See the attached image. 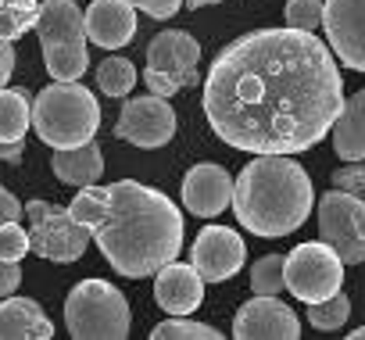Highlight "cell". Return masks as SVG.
<instances>
[{"label": "cell", "instance_id": "6da1fadb", "mask_svg": "<svg viewBox=\"0 0 365 340\" xmlns=\"http://www.w3.org/2000/svg\"><path fill=\"white\" fill-rule=\"evenodd\" d=\"M205 118L247 154H301L344 108L336 54L304 29H255L222 47L205 76Z\"/></svg>", "mask_w": 365, "mask_h": 340}, {"label": "cell", "instance_id": "7a4b0ae2", "mask_svg": "<svg viewBox=\"0 0 365 340\" xmlns=\"http://www.w3.org/2000/svg\"><path fill=\"white\" fill-rule=\"evenodd\" d=\"M68 212L90 230L104 262L129 279L154 276L182 251V212L154 187L118 180L79 187Z\"/></svg>", "mask_w": 365, "mask_h": 340}, {"label": "cell", "instance_id": "3957f363", "mask_svg": "<svg viewBox=\"0 0 365 340\" xmlns=\"http://www.w3.org/2000/svg\"><path fill=\"white\" fill-rule=\"evenodd\" d=\"M315 190L290 154H255L233 180L237 222L255 237H287L312 215Z\"/></svg>", "mask_w": 365, "mask_h": 340}, {"label": "cell", "instance_id": "277c9868", "mask_svg": "<svg viewBox=\"0 0 365 340\" xmlns=\"http://www.w3.org/2000/svg\"><path fill=\"white\" fill-rule=\"evenodd\" d=\"M33 129L54 150L83 147L101 129V104L79 79H54L33 101Z\"/></svg>", "mask_w": 365, "mask_h": 340}, {"label": "cell", "instance_id": "5b68a950", "mask_svg": "<svg viewBox=\"0 0 365 340\" xmlns=\"http://www.w3.org/2000/svg\"><path fill=\"white\" fill-rule=\"evenodd\" d=\"M33 29L40 33L43 65L54 79L86 76V65H90L86 22L76 0H40V19Z\"/></svg>", "mask_w": 365, "mask_h": 340}, {"label": "cell", "instance_id": "8992f818", "mask_svg": "<svg viewBox=\"0 0 365 340\" xmlns=\"http://www.w3.org/2000/svg\"><path fill=\"white\" fill-rule=\"evenodd\" d=\"M65 326L76 340H125L133 326L129 301L108 279H83L65 301Z\"/></svg>", "mask_w": 365, "mask_h": 340}, {"label": "cell", "instance_id": "52a82bcc", "mask_svg": "<svg viewBox=\"0 0 365 340\" xmlns=\"http://www.w3.org/2000/svg\"><path fill=\"white\" fill-rule=\"evenodd\" d=\"M197 65H201V43L182 29H165L147 47L143 86L158 97H175L179 90H190L201 83Z\"/></svg>", "mask_w": 365, "mask_h": 340}, {"label": "cell", "instance_id": "ba28073f", "mask_svg": "<svg viewBox=\"0 0 365 340\" xmlns=\"http://www.w3.org/2000/svg\"><path fill=\"white\" fill-rule=\"evenodd\" d=\"M26 215H29V251L33 254L58 262V265H72L86 254L90 230L68 208H54L47 201H29Z\"/></svg>", "mask_w": 365, "mask_h": 340}, {"label": "cell", "instance_id": "9c48e42d", "mask_svg": "<svg viewBox=\"0 0 365 340\" xmlns=\"http://www.w3.org/2000/svg\"><path fill=\"white\" fill-rule=\"evenodd\" d=\"M283 279L297 301H304V304L326 301L344 287V258L326 240L297 244L283 262Z\"/></svg>", "mask_w": 365, "mask_h": 340}, {"label": "cell", "instance_id": "30bf717a", "mask_svg": "<svg viewBox=\"0 0 365 340\" xmlns=\"http://www.w3.org/2000/svg\"><path fill=\"white\" fill-rule=\"evenodd\" d=\"M319 233L344 258V265L365 262V201L347 190H329L319 197Z\"/></svg>", "mask_w": 365, "mask_h": 340}, {"label": "cell", "instance_id": "8fae6325", "mask_svg": "<svg viewBox=\"0 0 365 340\" xmlns=\"http://www.w3.org/2000/svg\"><path fill=\"white\" fill-rule=\"evenodd\" d=\"M115 136L143 147V150H158L175 136V111L168 104V97L147 93V97H133L125 101L118 122H115Z\"/></svg>", "mask_w": 365, "mask_h": 340}, {"label": "cell", "instance_id": "7c38bea8", "mask_svg": "<svg viewBox=\"0 0 365 340\" xmlns=\"http://www.w3.org/2000/svg\"><path fill=\"white\" fill-rule=\"evenodd\" d=\"M322 29L336 61L365 72V0H322Z\"/></svg>", "mask_w": 365, "mask_h": 340}, {"label": "cell", "instance_id": "4fadbf2b", "mask_svg": "<svg viewBox=\"0 0 365 340\" xmlns=\"http://www.w3.org/2000/svg\"><path fill=\"white\" fill-rule=\"evenodd\" d=\"M247 247L244 237L230 226H205L190 247V265L201 272L205 283H222L244 269Z\"/></svg>", "mask_w": 365, "mask_h": 340}, {"label": "cell", "instance_id": "5bb4252c", "mask_svg": "<svg viewBox=\"0 0 365 340\" xmlns=\"http://www.w3.org/2000/svg\"><path fill=\"white\" fill-rule=\"evenodd\" d=\"M233 336H240V340H297L301 336V319L279 297L255 294L247 304L237 308Z\"/></svg>", "mask_w": 365, "mask_h": 340}, {"label": "cell", "instance_id": "9a60e30c", "mask_svg": "<svg viewBox=\"0 0 365 340\" xmlns=\"http://www.w3.org/2000/svg\"><path fill=\"white\" fill-rule=\"evenodd\" d=\"M182 205L187 212H194L197 219H215L233 205V180L222 165L205 161L194 165L187 180H182Z\"/></svg>", "mask_w": 365, "mask_h": 340}, {"label": "cell", "instance_id": "2e32d148", "mask_svg": "<svg viewBox=\"0 0 365 340\" xmlns=\"http://www.w3.org/2000/svg\"><path fill=\"white\" fill-rule=\"evenodd\" d=\"M154 301L165 315H194L205 301V279L190 262H168L158 269Z\"/></svg>", "mask_w": 365, "mask_h": 340}, {"label": "cell", "instance_id": "e0dca14e", "mask_svg": "<svg viewBox=\"0 0 365 340\" xmlns=\"http://www.w3.org/2000/svg\"><path fill=\"white\" fill-rule=\"evenodd\" d=\"M83 22H86V40L104 51H118L136 36V8L129 0H93L83 11Z\"/></svg>", "mask_w": 365, "mask_h": 340}, {"label": "cell", "instance_id": "ac0fdd59", "mask_svg": "<svg viewBox=\"0 0 365 340\" xmlns=\"http://www.w3.org/2000/svg\"><path fill=\"white\" fill-rule=\"evenodd\" d=\"M54 326L33 297H0V340H51Z\"/></svg>", "mask_w": 365, "mask_h": 340}, {"label": "cell", "instance_id": "d6986e66", "mask_svg": "<svg viewBox=\"0 0 365 340\" xmlns=\"http://www.w3.org/2000/svg\"><path fill=\"white\" fill-rule=\"evenodd\" d=\"M329 136H333V150L344 161H365V90L344 101Z\"/></svg>", "mask_w": 365, "mask_h": 340}, {"label": "cell", "instance_id": "ffe728a7", "mask_svg": "<svg viewBox=\"0 0 365 340\" xmlns=\"http://www.w3.org/2000/svg\"><path fill=\"white\" fill-rule=\"evenodd\" d=\"M51 168H54V176L68 187H90L104 176V154L101 147L90 140L83 147H65V150H54L51 158Z\"/></svg>", "mask_w": 365, "mask_h": 340}, {"label": "cell", "instance_id": "44dd1931", "mask_svg": "<svg viewBox=\"0 0 365 340\" xmlns=\"http://www.w3.org/2000/svg\"><path fill=\"white\" fill-rule=\"evenodd\" d=\"M29 122H33L29 93L0 86V143H26Z\"/></svg>", "mask_w": 365, "mask_h": 340}, {"label": "cell", "instance_id": "7402d4cb", "mask_svg": "<svg viewBox=\"0 0 365 340\" xmlns=\"http://www.w3.org/2000/svg\"><path fill=\"white\" fill-rule=\"evenodd\" d=\"M133 86H136V65H133L129 58L108 54V58L97 65V90H101L104 97H125Z\"/></svg>", "mask_w": 365, "mask_h": 340}, {"label": "cell", "instance_id": "603a6c76", "mask_svg": "<svg viewBox=\"0 0 365 340\" xmlns=\"http://www.w3.org/2000/svg\"><path fill=\"white\" fill-rule=\"evenodd\" d=\"M40 19V0H0V36L19 40L26 36Z\"/></svg>", "mask_w": 365, "mask_h": 340}, {"label": "cell", "instance_id": "cb8c5ba5", "mask_svg": "<svg viewBox=\"0 0 365 340\" xmlns=\"http://www.w3.org/2000/svg\"><path fill=\"white\" fill-rule=\"evenodd\" d=\"M315 329H322V333H333V329H344V322L351 319V301H347V294H333V297H326V301H312L308 304V315H304Z\"/></svg>", "mask_w": 365, "mask_h": 340}, {"label": "cell", "instance_id": "d4e9b609", "mask_svg": "<svg viewBox=\"0 0 365 340\" xmlns=\"http://www.w3.org/2000/svg\"><path fill=\"white\" fill-rule=\"evenodd\" d=\"M222 333L208 322L187 319V315H172L168 322L154 326V340H219Z\"/></svg>", "mask_w": 365, "mask_h": 340}, {"label": "cell", "instance_id": "484cf974", "mask_svg": "<svg viewBox=\"0 0 365 340\" xmlns=\"http://www.w3.org/2000/svg\"><path fill=\"white\" fill-rule=\"evenodd\" d=\"M283 254H265L251 265V290L255 294H269V297H279L287 290V279H283Z\"/></svg>", "mask_w": 365, "mask_h": 340}, {"label": "cell", "instance_id": "4316f807", "mask_svg": "<svg viewBox=\"0 0 365 340\" xmlns=\"http://www.w3.org/2000/svg\"><path fill=\"white\" fill-rule=\"evenodd\" d=\"M287 26L290 29H304L315 33L322 29V0H287Z\"/></svg>", "mask_w": 365, "mask_h": 340}, {"label": "cell", "instance_id": "83f0119b", "mask_svg": "<svg viewBox=\"0 0 365 340\" xmlns=\"http://www.w3.org/2000/svg\"><path fill=\"white\" fill-rule=\"evenodd\" d=\"M26 254H29V230H22L19 222H4L0 226V258L22 262Z\"/></svg>", "mask_w": 365, "mask_h": 340}, {"label": "cell", "instance_id": "f1b7e54d", "mask_svg": "<svg viewBox=\"0 0 365 340\" xmlns=\"http://www.w3.org/2000/svg\"><path fill=\"white\" fill-rule=\"evenodd\" d=\"M333 187H336V190H347V194H354V197L365 201V161H347V165H340L336 172H333Z\"/></svg>", "mask_w": 365, "mask_h": 340}, {"label": "cell", "instance_id": "f546056e", "mask_svg": "<svg viewBox=\"0 0 365 340\" xmlns=\"http://www.w3.org/2000/svg\"><path fill=\"white\" fill-rule=\"evenodd\" d=\"M129 4H133L136 11H143V15L165 22V19H172V15L182 8V0H129Z\"/></svg>", "mask_w": 365, "mask_h": 340}, {"label": "cell", "instance_id": "4dcf8cb0", "mask_svg": "<svg viewBox=\"0 0 365 340\" xmlns=\"http://www.w3.org/2000/svg\"><path fill=\"white\" fill-rule=\"evenodd\" d=\"M22 287V269L19 262H4L0 258V297H11Z\"/></svg>", "mask_w": 365, "mask_h": 340}, {"label": "cell", "instance_id": "1f68e13d", "mask_svg": "<svg viewBox=\"0 0 365 340\" xmlns=\"http://www.w3.org/2000/svg\"><path fill=\"white\" fill-rule=\"evenodd\" d=\"M22 215H26V205L11 190L0 187V226H4V222H22Z\"/></svg>", "mask_w": 365, "mask_h": 340}, {"label": "cell", "instance_id": "d6a6232c", "mask_svg": "<svg viewBox=\"0 0 365 340\" xmlns=\"http://www.w3.org/2000/svg\"><path fill=\"white\" fill-rule=\"evenodd\" d=\"M11 72H15V47H11V40L0 36V86H8Z\"/></svg>", "mask_w": 365, "mask_h": 340}, {"label": "cell", "instance_id": "836d02e7", "mask_svg": "<svg viewBox=\"0 0 365 340\" xmlns=\"http://www.w3.org/2000/svg\"><path fill=\"white\" fill-rule=\"evenodd\" d=\"M22 147L26 143H0V161H22Z\"/></svg>", "mask_w": 365, "mask_h": 340}, {"label": "cell", "instance_id": "e575fe53", "mask_svg": "<svg viewBox=\"0 0 365 340\" xmlns=\"http://www.w3.org/2000/svg\"><path fill=\"white\" fill-rule=\"evenodd\" d=\"M190 8H212V4H219V0H187Z\"/></svg>", "mask_w": 365, "mask_h": 340}, {"label": "cell", "instance_id": "d590c367", "mask_svg": "<svg viewBox=\"0 0 365 340\" xmlns=\"http://www.w3.org/2000/svg\"><path fill=\"white\" fill-rule=\"evenodd\" d=\"M351 336H354V340H365V326H358V329H351Z\"/></svg>", "mask_w": 365, "mask_h": 340}]
</instances>
